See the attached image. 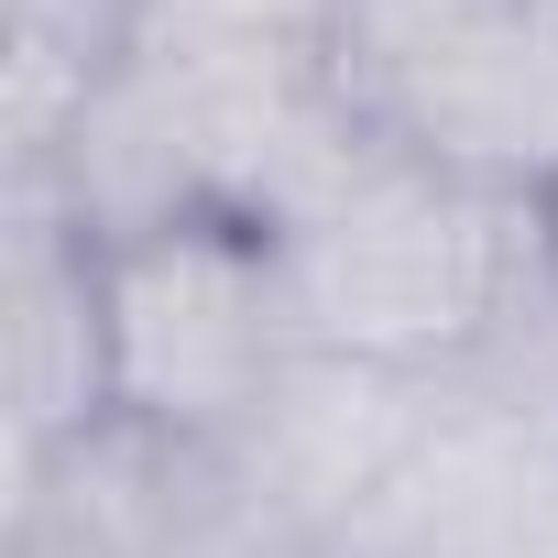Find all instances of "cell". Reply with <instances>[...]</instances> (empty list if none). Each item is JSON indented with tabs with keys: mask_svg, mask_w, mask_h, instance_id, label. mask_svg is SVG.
Masks as SVG:
<instances>
[{
	"mask_svg": "<svg viewBox=\"0 0 558 558\" xmlns=\"http://www.w3.org/2000/svg\"><path fill=\"white\" fill-rule=\"evenodd\" d=\"M274 274H286V318L296 351L373 362V373H471L493 329L514 318L525 274H536V208L449 186L384 143L362 165L274 230Z\"/></svg>",
	"mask_w": 558,
	"mask_h": 558,
	"instance_id": "cell-1",
	"label": "cell"
},
{
	"mask_svg": "<svg viewBox=\"0 0 558 558\" xmlns=\"http://www.w3.org/2000/svg\"><path fill=\"white\" fill-rule=\"evenodd\" d=\"M340 88L362 132L449 186H558V0H351Z\"/></svg>",
	"mask_w": 558,
	"mask_h": 558,
	"instance_id": "cell-2",
	"label": "cell"
},
{
	"mask_svg": "<svg viewBox=\"0 0 558 558\" xmlns=\"http://www.w3.org/2000/svg\"><path fill=\"white\" fill-rule=\"evenodd\" d=\"M99 307H110V416L186 449H241V427L296 373L274 230L241 219H165L99 241Z\"/></svg>",
	"mask_w": 558,
	"mask_h": 558,
	"instance_id": "cell-3",
	"label": "cell"
},
{
	"mask_svg": "<svg viewBox=\"0 0 558 558\" xmlns=\"http://www.w3.org/2000/svg\"><path fill=\"white\" fill-rule=\"evenodd\" d=\"M0 558H307L230 449L88 427L45 460H0Z\"/></svg>",
	"mask_w": 558,
	"mask_h": 558,
	"instance_id": "cell-4",
	"label": "cell"
},
{
	"mask_svg": "<svg viewBox=\"0 0 558 558\" xmlns=\"http://www.w3.org/2000/svg\"><path fill=\"white\" fill-rule=\"evenodd\" d=\"M427 427V384L416 373H373V362H329V351H296V373L274 384V405L241 427V482L274 504L307 558L329 536L362 525V504L395 482V460L416 449Z\"/></svg>",
	"mask_w": 558,
	"mask_h": 558,
	"instance_id": "cell-5",
	"label": "cell"
},
{
	"mask_svg": "<svg viewBox=\"0 0 558 558\" xmlns=\"http://www.w3.org/2000/svg\"><path fill=\"white\" fill-rule=\"evenodd\" d=\"M0 340H12V449L45 460L110 416V307H99V241L45 197H0Z\"/></svg>",
	"mask_w": 558,
	"mask_h": 558,
	"instance_id": "cell-6",
	"label": "cell"
},
{
	"mask_svg": "<svg viewBox=\"0 0 558 558\" xmlns=\"http://www.w3.org/2000/svg\"><path fill=\"white\" fill-rule=\"evenodd\" d=\"M351 0H143L132 45L165 56H286V45H340Z\"/></svg>",
	"mask_w": 558,
	"mask_h": 558,
	"instance_id": "cell-7",
	"label": "cell"
},
{
	"mask_svg": "<svg viewBox=\"0 0 558 558\" xmlns=\"http://www.w3.org/2000/svg\"><path fill=\"white\" fill-rule=\"evenodd\" d=\"M536 241H547V263H558V186L536 197Z\"/></svg>",
	"mask_w": 558,
	"mask_h": 558,
	"instance_id": "cell-8",
	"label": "cell"
},
{
	"mask_svg": "<svg viewBox=\"0 0 558 558\" xmlns=\"http://www.w3.org/2000/svg\"><path fill=\"white\" fill-rule=\"evenodd\" d=\"M110 12H143V0H110Z\"/></svg>",
	"mask_w": 558,
	"mask_h": 558,
	"instance_id": "cell-9",
	"label": "cell"
}]
</instances>
